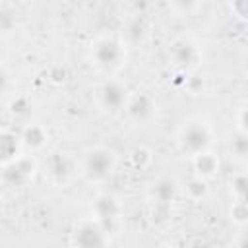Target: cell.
Wrapping results in <instances>:
<instances>
[{
    "mask_svg": "<svg viewBox=\"0 0 248 248\" xmlns=\"http://www.w3.org/2000/svg\"><path fill=\"white\" fill-rule=\"evenodd\" d=\"M229 8H231V12H232V14H234L238 19L248 21V2H246V0L231 2V4H229Z\"/></svg>",
    "mask_w": 248,
    "mask_h": 248,
    "instance_id": "20",
    "label": "cell"
},
{
    "mask_svg": "<svg viewBox=\"0 0 248 248\" xmlns=\"http://www.w3.org/2000/svg\"><path fill=\"white\" fill-rule=\"evenodd\" d=\"M39 170L37 159L33 153H23L19 159H16L14 163L2 167V180L6 186H25L29 184L35 174Z\"/></svg>",
    "mask_w": 248,
    "mask_h": 248,
    "instance_id": "6",
    "label": "cell"
},
{
    "mask_svg": "<svg viewBox=\"0 0 248 248\" xmlns=\"http://www.w3.org/2000/svg\"><path fill=\"white\" fill-rule=\"evenodd\" d=\"M126 58H128L126 45L118 37L105 35V37H99L91 45V64L108 76H112L120 68H124Z\"/></svg>",
    "mask_w": 248,
    "mask_h": 248,
    "instance_id": "1",
    "label": "cell"
},
{
    "mask_svg": "<svg viewBox=\"0 0 248 248\" xmlns=\"http://www.w3.org/2000/svg\"><path fill=\"white\" fill-rule=\"evenodd\" d=\"M74 248H108L110 236L108 231L93 217L89 221H81L72 234Z\"/></svg>",
    "mask_w": 248,
    "mask_h": 248,
    "instance_id": "4",
    "label": "cell"
},
{
    "mask_svg": "<svg viewBox=\"0 0 248 248\" xmlns=\"http://www.w3.org/2000/svg\"><path fill=\"white\" fill-rule=\"evenodd\" d=\"M169 58L170 62L180 70L188 72L198 66L200 62V48L198 45L188 37H178L169 45Z\"/></svg>",
    "mask_w": 248,
    "mask_h": 248,
    "instance_id": "7",
    "label": "cell"
},
{
    "mask_svg": "<svg viewBox=\"0 0 248 248\" xmlns=\"http://www.w3.org/2000/svg\"><path fill=\"white\" fill-rule=\"evenodd\" d=\"M192 167H194L196 176L209 180V178H213V176L219 172L221 161H219V157L209 149V151H203V153L192 157Z\"/></svg>",
    "mask_w": 248,
    "mask_h": 248,
    "instance_id": "12",
    "label": "cell"
},
{
    "mask_svg": "<svg viewBox=\"0 0 248 248\" xmlns=\"http://www.w3.org/2000/svg\"><path fill=\"white\" fill-rule=\"evenodd\" d=\"M213 128L207 120L203 118H190L186 120L180 130H178V147L184 155H188L190 159L209 151L211 143H213Z\"/></svg>",
    "mask_w": 248,
    "mask_h": 248,
    "instance_id": "2",
    "label": "cell"
},
{
    "mask_svg": "<svg viewBox=\"0 0 248 248\" xmlns=\"http://www.w3.org/2000/svg\"><path fill=\"white\" fill-rule=\"evenodd\" d=\"M124 112L138 126H147L157 116V105H155V99L149 93H140L138 91V93L130 95Z\"/></svg>",
    "mask_w": 248,
    "mask_h": 248,
    "instance_id": "8",
    "label": "cell"
},
{
    "mask_svg": "<svg viewBox=\"0 0 248 248\" xmlns=\"http://www.w3.org/2000/svg\"><path fill=\"white\" fill-rule=\"evenodd\" d=\"M231 192L234 196V203L248 205V174H236L231 180Z\"/></svg>",
    "mask_w": 248,
    "mask_h": 248,
    "instance_id": "16",
    "label": "cell"
},
{
    "mask_svg": "<svg viewBox=\"0 0 248 248\" xmlns=\"http://www.w3.org/2000/svg\"><path fill=\"white\" fill-rule=\"evenodd\" d=\"M231 153L236 157H248V136L236 132L234 140H231Z\"/></svg>",
    "mask_w": 248,
    "mask_h": 248,
    "instance_id": "17",
    "label": "cell"
},
{
    "mask_svg": "<svg viewBox=\"0 0 248 248\" xmlns=\"http://www.w3.org/2000/svg\"><path fill=\"white\" fill-rule=\"evenodd\" d=\"M128 99H130V95H128L124 83L118 81L116 78H108L97 89V103L108 114L124 112L126 105H128Z\"/></svg>",
    "mask_w": 248,
    "mask_h": 248,
    "instance_id": "5",
    "label": "cell"
},
{
    "mask_svg": "<svg viewBox=\"0 0 248 248\" xmlns=\"http://www.w3.org/2000/svg\"><path fill=\"white\" fill-rule=\"evenodd\" d=\"M116 165H118L116 151L97 145L85 151L81 159V174L89 182H105L108 176H112V172L116 170Z\"/></svg>",
    "mask_w": 248,
    "mask_h": 248,
    "instance_id": "3",
    "label": "cell"
},
{
    "mask_svg": "<svg viewBox=\"0 0 248 248\" xmlns=\"http://www.w3.org/2000/svg\"><path fill=\"white\" fill-rule=\"evenodd\" d=\"M122 213V207H120V202L116 196L112 194H99L95 198V219L108 231L110 229V223L118 221Z\"/></svg>",
    "mask_w": 248,
    "mask_h": 248,
    "instance_id": "9",
    "label": "cell"
},
{
    "mask_svg": "<svg viewBox=\"0 0 248 248\" xmlns=\"http://www.w3.org/2000/svg\"><path fill=\"white\" fill-rule=\"evenodd\" d=\"M23 153H27V151H25L21 134L4 128L2 134H0V163H2V167L14 163V161L19 159Z\"/></svg>",
    "mask_w": 248,
    "mask_h": 248,
    "instance_id": "10",
    "label": "cell"
},
{
    "mask_svg": "<svg viewBox=\"0 0 248 248\" xmlns=\"http://www.w3.org/2000/svg\"><path fill=\"white\" fill-rule=\"evenodd\" d=\"M184 192L192 202H202L207 194H209V180L200 178V176H192L186 184H184Z\"/></svg>",
    "mask_w": 248,
    "mask_h": 248,
    "instance_id": "15",
    "label": "cell"
},
{
    "mask_svg": "<svg viewBox=\"0 0 248 248\" xmlns=\"http://www.w3.org/2000/svg\"><path fill=\"white\" fill-rule=\"evenodd\" d=\"M176 190H178L176 180L163 176V178H159V180H155V182L151 184V198H153L157 203H169V202L174 200Z\"/></svg>",
    "mask_w": 248,
    "mask_h": 248,
    "instance_id": "14",
    "label": "cell"
},
{
    "mask_svg": "<svg viewBox=\"0 0 248 248\" xmlns=\"http://www.w3.org/2000/svg\"><path fill=\"white\" fill-rule=\"evenodd\" d=\"M19 134H21V140H23V145H25L27 153L41 151L48 143V132L41 124H27Z\"/></svg>",
    "mask_w": 248,
    "mask_h": 248,
    "instance_id": "11",
    "label": "cell"
},
{
    "mask_svg": "<svg viewBox=\"0 0 248 248\" xmlns=\"http://www.w3.org/2000/svg\"><path fill=\"white\" fill-rule=\"evenodd\" d=\"M231 221L236 223V225H246L248 223V205L232 202V205H231Z\"/></svg>",
    "mask_w": 248,
    "mask_h": 248,
    "instance_id": "18",
    "label": "cell"
},
{
    "mask_svg": "<svg viewBox=\"0 0 248 248\" xmlns=\"http://www.w3.org/2000/svg\"><path fill=\"white\" fill-rule=\"evenodd\" d=\"M236 132L248 136V105L240 107L236 112Z\"/></svg>",
    "mask_w": 248,
    "mask_h": 248,
    "instance_id": "19",
    "label": "cell"
},
{
    "mask_svg": "<svg viewBox=\"0 0 248 248\" xmlns=\"http://www.w3.org/2000/svg\"><path fill=\"white\" fill-rule=\"evenodd\" d=\"M74 169H76V167H74L72 163H68L66 153H54V155L48 159V174H50V178H52L54 182H58V184H64V182L72 176Z\"/></svg>",
    "mask_w": 248,
    "mask_h": 248,
    "instance_id": "13",
    "label": "cell"
}]
</instances>
